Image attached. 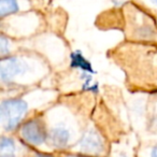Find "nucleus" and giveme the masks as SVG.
<instances>
[{"label":"nucleus","mask_w":157,"mask_h":157,"mask_svg":"<svg viewBox=\"0 0 157 157\" xmlns=\"http://www.w3.org/2000/svg\"><path fill=\"white\" fill-rule=\"evenodd\" d=\"M48 72L45 61L33 54H11L2 57L0 63L1 83L10 87H27L40 81Z\"/></svg>","instance_id":"1"},{"label":"nucleus","mask_w":157,"mask_h":157,"mask_svg":"<svg viewBox=\"0 0 157 157\" xmlns=\"http://www.w3.org/2000/svg\"><path fill=\"white\" fill-rule=\"evenodd\" d=\"M43 115L48 129V146L63 152L73 147L82 133L78 132L80 127L72 114L66 112L65 108L59 105Z\"/></svg>","instance_id":"2"},{"label":"nucleus","mask_w":157,"mask_h":157,"mask_svg":"<svg viewBox=\"0 0 157 157\" xmlns=\"http://www.w3.org/2000/svg\"><path fill=\"white\" fill-rule=\"evenodd\" d=\"M36 107L35 96H13L2 99L0 105V120L3 132H13L27 120Z\"/></svg>","instance_id":"3"},{"label":"nucleus","mask_w":157,"mask_h":157,"mask_svg":"<svg viewBox=\"0 0 157 157\" xmlns=\"http://www.w3.org/2000/svg\"><path fill=\"white\" fill-rule=\"evenodd\" d=\"M18 138L26 147L38 150L48 145V129L43 114L28 117L17 129Z\"/></svg>","instance_id":"4"},{"label":"nucleus","mask_w":157,"mask_h":157,"mask_svg":"<svg viewBox=\"0 0 157 157\" xmlns=\"http://www.w3.org/2000/svg\"><path fill=\"white\" fill-rule=\"evenodd\" d=\"M71 152L101 157L107 153V145L100 131L94 126H88L82 131L81 137L71 148Z\"/></svg>","instance_id":"5"},{"label":"nucleus","mask_w":157,"mask_h":157,"mask_svg":"<svg viewBox=\"0 0 157 157\" xmlns=\"http://www.w3.org/2000/svg\"><path fill=\"white\" fill-rule=\"evenodd\" d=\"M70 65L73 69L80 70L81 73H95L90 61L85 58L81 51H75L70 54Z\"/></svg>","instance_id":"6"},{"label":"nucleus","mask_w":157,"mask_h":157,"mask_svg":"<svg viewBox=\"0 0 157 157\" xmlns=\"http://www.w3.org/2000/svg\"><path fill=\"white\" fill-rule=\"evenodd\" d=\"M18 147L16 141L10 136H2L0 142V157H17Z\"/></svg>","instance_id":"7"},{"label":"nucleus","mask_w":157,"mask_h":157,"mask_svg":"<svg viewBox=\"0 0 157 157\" xmlns=\"http://www.w3.org/2000/svg\"><path fill=\"white\" fill-rule=\"evenodd\" d=\"M21 11L20 0H0V17L1 20Z\"/></svg>","instance_id":"8"},{"label":"nucleus","mask_w":157,"mask_h":157,"mask_svg":"<svg viewBox=\"0 0 157 157\" xmlns=\"http://www.w3.org/2000/svg\"><path fill=\"white\" fill-rule=\"evenodd\" d=\"M140 157H157V144L146 147L143 152L140 153Z\"/></svg>","instance_id":"9"},{"label":"nucleus","mask_w":157,"mask_h":157,"mask_svg":"<svg viewBox=\"0 0 157 157\" xmlns=\"http://www.w3.org/2000/svg\"><path fill=\"white\" fill-rule=\"evenodd\" d=\"M28 157H55V155L51 154V153H48V152H42V151H39V150H33V153H31Z\"/></svg>","instance_id":"10"},{"label":"nucleus","mask_w":157,"mask_h":157,"mask_svg":"<svg viewBox=\"0 0 157 157\" xmlns=\"http://www.w3.org/2000/svg\"><path fill=\"white\" fill-rule=\"evenodd\" d=\"M63 157H94V156H90V155L81 154V153L71 152V153H68V154L63 155Z\"/></svg>","instance_id":"11"},{"label":"nucleus","mask_w":157,"mask_h":157,"mask_svg":"<svg viewBox=\"0 0 157 157\" xmlns=\"http://www.w3.org/2000/svg\"><path fill=\"white\" fill-rule=\"evenodd\" d=\"M111 157H132V156H130L127 152L121 151V152H113L111 155Z\"/></svg>","instance_id":"12"},{"label":"nucleus","mask_w":157,"mask_h":157,"mask_svg":"<svg viewBox=\"0 0 157 157\" xmlns=\"http://www.w3.org/2000/svg\"><path fill=\"white\" fill-rule=\"evenodd\" d=\"M148 5H151V7H153L154 9L157 10V0H147Z\"/></svg>","instance_id":"13"}]
</instances>
